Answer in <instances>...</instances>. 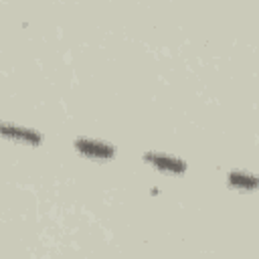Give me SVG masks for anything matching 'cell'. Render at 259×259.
<instances>
[{"label": "cell", "mask_w": 259, "mask_h": 259, "mask_svg": "<svg viewBox=\"0 0 259 259\" xmlns=\"http://www.w3.org/2000/svg\"><path fill=\"white\" fill-rule=\"evenodd\" d=\"M227 182L231 188L239 190H257L259 188V176L247 170H231L227 174Z\"/></svg>", "instance_id": "obj_4"}, {"label": "cell", "mask_w": 259, "mask_h": 259, "mask_svg": "<svg viewBox=\"0 0 259 259\" xmlns=\"http://www.w3.org/2000/svg\"><path fill=\"white\" fill-rule=\"evenodd\" d=\"M73 148L77 154L91 158V160H111L117 154L111 142H105L99 138H87V136H77L73 140Z\"/></svg>", "instance_id": "obj_1"}, {"label": "cell", "mask_w": 259, "mask_h": 259, "mask_svg": "<svg viewBox=\"0 0 259 259\" xmlns=\"http://www.w3.org/2000/svg\"><path fill=\"white\" fill-rule=\"evenodd\" d=\"M0 130H2V136L4 138L16 140V142H22V144H28V146H38L42 142V134L38 130H34V127H28V125L2 121Z\"/></svg>", "instance_id": "obj_3"}, {"label": "cell", "mask_w": 259, "mask_h": 259, "mask_svg": "<svg viewBox=\"0 0 259 259\" xmlns=\"http://www.w3.org/2000/svg\"><path fill=\"white\" fill-rule=\"evenodd\" d=\"M142 160L164 174H184L188 168L184 158L168 154V152H160V150H146L142 154Z\"/></svg>", "instance_id": "obj_2"}]
</instances>
